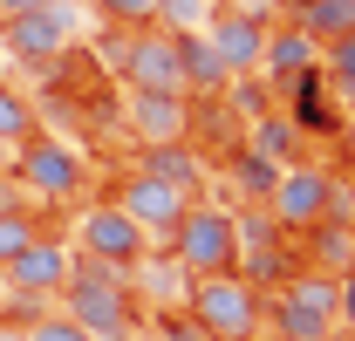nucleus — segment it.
Returning <instances> with one entry per match:
<instances>
[{
    "label": "nucleus",
    "mask_w": 355,
    "mask_h": 341,
    "mask_svg": "<svg viewBox=\"0 0 355 341\" xmlns=\"http://www.w3.org/2000/svg\"><path fill=\"white\" fill-rule=\"evenodd\" d=\"M62 314L69 321H83L96 341H137V328H144V300H137L130 273H116V266H96V259L76 253V266H69V280H62Z\"/></svg>",
    "instance_id": "obj_1"
},
{
    "label": "nucleus",
    "mask_w": 355,
    "mask_h": 341,
    "mask_svg": "<svg viewBox=\"0 0 355 341\" xmlns=\"http://www.w3.org/2000/svg\"><path fill=\"white\" fill-rule=\"evenodd\" d=\"M184 321L205 341H246L266 328V294L239 273H191L184 280Z\"/></svg>",
    "instance_id": "obj_2"
},
{
    "label": "nucleus",
    "mask_w": 355,
    "mask_h": 341,
    "mask_svg": "<svg viewBox=\"0 0 355 341\" xmlns=\"http://www.w3.org/2000/svg\"><path fill=\"white\" fill-rule=\"evenodd\" d=\"M7 177L21 184V198L35 205H69L76 191H83V177H89V157L76 150V143H62V137H21V157H7Z\"/></svg>",
    "instance_id": "obj_3"
},
{
    "label": "nucleus",
    "mask_w": 355,
    "mask_h": 341,
    "mask_svg": "<svg viewBox=\"0 0 355 341\" xmlns=\"http://www.w3.org/2000/svg\"><path fill=\"white\" fill-rule=\"evenodd\" d=\"M266 321H273V341L342 335V328H335V273L294 266V273H287V280L266 294Z\"/></svg>",
    "instance_id": "obj_4"
},
{
    "label": "nucleus",
    "mask_w": 355,
    "mask_h": 341,
    "mask_svg": "<svg viewBox=\"0 0 355 341\" xmlns=\"http://www.w3.org/2000/svg\"><path fill=\"white\" fill-rule=\"evenodd\" d=\"M232 259H239V232H232V212L225 205H184V218L171 225V266H184V280L191 273H232Z\"/></svg>",
    "instance_id": "obj_5"
},
{
    "label": "nucleus",
    "mask_w": 355,
    "mask_h": 341,
    "mask_svg": "<svg viewBox=\"0 0 355 341\" xmlns=\"http://www.w3.org/2000/svg\"><path fill=\"white\" fill-rule=\"evenodd\" d=\"M0 48L21 62V69H48L76 48V7L69 0H35L28 14L0 21Z\"/></svg>",
    "instance_id": "obj_6"
},
{
    "label": "nucleus",
    "mask_w": 355,
    "mask_h": 341,
    "mask_svg": "<svg viewBox=\"0 0 355 341\" xmlns=\"http://www.w3.org/2000/svg\"><path fill=\"white\" fill-rule=\"evenodd\" d=\"M76 232H83V259H96V266H116V273L150 266V232L116 205H83Z\"/></svg>",
    "instance_id": "obj_7"
},
{
    "label": "nucleus",
    "mask_w": 355,
    "mask_h": 341,
    "mask_svg": "<svg viewBox=\"0 0 355 341\" xmlns=\"http://www.w3.org/2000/svg\"><path fill=\"white\" fill-rule=\"evenodd\" d=\"M110 62H116V76L130 89H178L184 96V82H178V35H164L157 21L150 28H123L110 42Z\"/></svg>",
    "instance_id": "obj_8"
},
{
    "label": "nucleus",
    "mask_w": 355,
    "mask_h": 341,
    "mask_svg": "<svg viewBox=\"0 0 355 341\" xmlns=\"http://www.w3.org/2000/svg\"><path fill=\"white\" fill-rule=\"evenodd\" d=\"M69 266H76V253L62 246V239H28L21 253L0 266V280H7V294L14 300H28V307H48V300L62 294V280H69Z\"/></svg>",
    "instance_id": "obj_9"
},
{
    "label": "nucleus",
    "mask_w": 355,
    "mask_h": 341,
    "mask_svg": "<svg viewBox=\"0 0 355 341\" xmlns=\"http://www.w3.org/2000/svg\"><path fill=\"white\" fill-rule=\"evenodd\" d=\"M328 191H335V177L321 164H280V177H273V191H266V218L273 225H287V232H301V225H314V218H328Z\"/></svg>",
    "instance_id": "obj_10"
},
{
    "label": "nucleus",
    "mask_w": 355,
    "mask_h": 341,
    "mask_svg": "<svg viewBox=\"0 0 355 341\" xmlns=\"http://www.w3.org/2000/svg\"><path fill=\"white\" fill-rule=\"evenodd\" d=\"M110 205H116V212H130L150 239H171V225L184 218L191 198H184L178 184H164V177H150V170H130V177L116 184V198H110Z\"/></svg>",
    "instance_id": "obj_11"
},
{
    "label": "nucleus",
    "mask_w": 355,
    "mask_h": 341,
    "mask_svg": "<svg viewBox=\"0 0 355 341\" xmlns=\"http://www.w3.org/2000/svg\"><path fill=\"white\" fill-rule=\"evenodd\" d=\"M123 123H130L137 143H171V137L191 130V96H178V89H130Z\"/></svg>",
    "instance_id": "obj_12"
},
{
    "label": "nucleus",
    "mask_w": 355,
    "mask_h": 341,
    "mask_svg": "<svg viewBox=\"0 0 355 341\" xmlns=\"http://www.w3.org/2000/svg\"><path fill=\"white\" fill-rule=\"evenodd\" d=\"M205 42H212V55L225 62V76L239 82V76H253V69H260L266 21H260V14H246V7H219V14H212V28H205Z\"/></svg>",
    "instance_id": "obj_13"
},
{
    "label": "nucleus",
    "mask_w": 355,
    "mask_h": 341,
    "mask_svg": "<svg viewBox=\"0 0 355 341\" xmlns=\"http://www.w3.org/2000/svg\"><path fill=\"white\" fill-rule=\"evenodd\" d=\"M301 266V246H294V232H266V239H246L239 246V259H232V273L239 280H253L260 294H273L287 273Z\"/></svg>",
    "instance_id": "obj_14"
},
{
    "label": "nucleus",
    "mask_w": 355,
    "mask_h": 341,
    "mask_svg": "<svg viewBox=\"0 0 355 341\" xmlns=\"http://www.w3.org/2000/svg\"><path fill=\"white\" fill-rule=\"evenodd\" d=\"M260 69L273 76V82H294V76L321 69V42H314L308 28L280 21V28H266V42H260Z\"/></svg>",
    "instance_id": "obj_15"
},
{
    "label": "nucleus",
    "mask_w": 355,
    "mask_h": 341,
    "mask_svg": "<svg viewBox=\"0 0 355 341\" xmlns=\"http://www.w3.org/2000/svg\"><path fill=\"white\" fill-rule=\"evenodd\" d=\"M294 246H301V266L314 273H349L355 266V225L349 218H314L294 232Z\"/></svg>",
    "instance_id": "obj_16"
},
{
    "label": "nucleus",
    "mask_w": 355,
    "mask_h": 341,
    "mask_svg": "<svg viewBox=\"0 0 355 341\" xmlns=\"http://www.w3.org/2000/svg\"><path fill=\"white\" fill-rule=\"evenodd\" d=\"M137 170H150V177L178 184L184 198L205 191V164H198V150H191L184 137H171V143H137Z\"/></svg>",
    "instance_id": "obj_17"
},
{
    "label": "nucleus",
    "mask_w": 355,
    "mask_h": 341,
    "mask_svg": "<svg viewBox=\"0 0 355 341\" xmlns=\"http://www.w3.org/2000/svg\"><path fill=\"white\" fill-rule=\"evenodd\" d=\"M246 150H253V157H266V164H301V157H308V137H301V123H294V116L260 110V116H253V130H246Z\"/></svg>",
    "instance_id": "obj_18"
},
{
    "label": "nucleus",
    "mask_w": 355,
    "mask_h": 341,
    "mask_svg": "<svg viewBox=\"0 0 355 341\" xmlns=\"http://www.w3.org/2000/svg\"><path fill=\"white\" fill-rule=\"evenodd\" d=\"M178 82H184V96H191V103H198V96H219V89L232 82L205 35H178Z\"/></svg>",
    "instance_id": "obj_19"
},
{
    "label": "nucleus",
    "mask_w": 355,
    "mask_h": 341,
    "mask_svg": "<svg viewBox=\"0 0 355 341\" xmlns=\"http://www.w3.org/2000/svg\"><path fill=\"white\" fill-rule=\"evenodd\" d=\"M294 28H308L314 42H335L355 28V0H301L294 7Z\"/></svg>",
    "instance_id": "obj_20"
},
{
    "label": "nucleus",
    "mask_w": 355,
    "mask_h": 341,
    "mask_svg": "<svg viewBox=\"0 0 355 341\" xmlns=\"http://www.w3.org/2000/svg\"><path fill=\"white\" fill-rule=\"evenodd\" d=\"M273 177H280V164H266V157H253V150H239V157L225 164V184H232V191H239L246 205H266Z\"/></svg>",
    "instance_id": "obj_21"
},
{
    "label": "nucleus",
    "mask_w": 355,
    "mask_h": 341,
    "mask_svg": "<svg viewBox=\"0 0 355 341\" xmlns=\"http://www.w3.org/2000/svg\"><path fill=\"white\" fill-rule=\"evenodd\" d=\"M219 14V0H157V28L164 35H205Z\"/></svg>",
    "instance_id": "obj_22"
},
{
    "label": "nucleus",
    "mask_w": 355,
    "mask_h": 341,
    "mask_svg": "<svg viewBox=\"0 0 355 341\" xmlns=\"http://www.w3.org/2000/svg\"><path fill=\"white\" fill-rule=\"evenodd\" d=\"M21 137H35V103L0 82V143H21Z\"/></svg>",
    "instance_id": "obj_23"
},
{
    "label": "nucleus",
    "mask_w": 355,
    "mask_h": 341,
    "mask_svg": "<svg viewBox=\"0 0 355 341\" xmlns=\"http://www.w3.org/2000/svg\"><path fill=\"white\" fill-rule=\"evenodd\" d=\"M28 239H42V218L28 212V205H14V212H0V266L21 253Z\"/></svg>",
    "instance_id": "obj_24"
},
{
    "label": "nucleus",
    "mask_w": 355,
    "mask_h": 341,
    "mask_svg": "<svg viewBox=\"0 0 355 341\" xmlns=\"http://www.w3.org/2000/svg\"><path fill=\"white\" fill-rule=\"evenodd\" d=\"M110 28H150L157 21V0H89Z\"/></svg>",
    "instance_id": "obj_25"
},
{
    "label": "nucleus",
    "mask_w": 355,
    "mask_h": 341,
    "mask_svg": "<svg viewBox=\"0 0 355 341\" xmlns=\"http://www.w3.org/2000/svg\"><path fill=\"white\" fill-rule=\"evenodd\" d=\"M28 341H96L83 321H69V314H35L28 321Z\"/></svg>",
    "instance_id": "obj_26"
},
{
    "label": "nucleus",
    "mask_w": 355,
    "mask_h": 341,
    "mask_svg": "<svg viewBox=\"0 0 355 341\" xmlns=\"http://www.w3.org/2000/svg\"><path fill=\"white\" fill-rule=\"evenodd\" d=\"M321 76H355V28L335 35V42H321Z\"/></svg>",
    "instance_id": "obj_27"
},
{
    "label": "nucleus",
    "mask_w": 355,
    "mask_h": 341,
    "mask_svg": "<svg viewBox=\"0 0 355 341\" xmlns=\"http://www.w3.org/2000/svg\"><path fill=\"white\" fill-rule=\"evenodd\" d=\"M335 328H355V266L335 273Z\"/></svg>",
    "instance_id": "obj_28"
},
{
    "label": "nucleus",
    "mask_w": 355,
    "mask_h": 341,
    "mask_svg": "<svg viewBox=\"0 0 355 341\" xmlns=\"http://www.w3.org/2000/svg\"><path fill=\"white\" fill-rule=\"evenodd\" d=\"M157 341H205V335H198L184 314H164V321H157Z\"/></svg>",
    "instance_id": "obj_29"
},
{
    "label": "nucleus",
    "mask_w": 355,
    "mask_h": 341,
    "mask_svg": "<svg viewBox=\"0 0 355 341\" xmlns=\"http://www.w3.org/2000/svg\"><path fill=\"white\" fill-rule=\"evenodd\" d=\"M328 82H335V103H342V110H355V76H328Z\"/></svg>",
    "instance_id": "obj_30"
},
{
    "label": "nucleus",
    "mask_w": 355,
    "mask_h": 341,
    "mask_svg": "<svg viewBox=\"0 0 355 341\" xmlns=\"http://www.w3.org/2000/svg\"><path fill=\"white\" fill-rule=\"evenodd\" d=\"M342 130H349V143H355V110H342Z\"/></svg>",
    "instance_id": "obj_31"
},
{
    "label": "nucleus",
    "mask_w": 355,
    "mask_h": 341,
    "mask_svg": "<svg viewBox=\"0 0 355 341\" xmlns=\"http://www.w3.org/2000/svg\"><path fill=\"white\" fill-rule=\"evenodd\" d=\"M0 177H7V143H0Z\"/></svg>",
    "instance_id": "obj_32"
},
{
    "label": "nucleus",
    "mask_w": 355,
    "mask_h": 341,
    "mask_svg": "<svg viewBox=\"0 0 355 341\" xmlns=\"http://www.w3.org/2000/svg\"><path fill=\"white\" fill-rule=\"evenodd\" d=\"M308 341H342V335H308Z\"/></svg>",
    "instance_id": "obj_33"
},
{
    "label": "nucleus",
    "mask_w": 355,
    "mask_h": 341,
    "mask_svg": "<svg viewBox=\"0 0 355 341\" xmlns=\"http://www.w3.org/2000/svg\"><path fill=\"white\" fill-rule=\"evenodd\" d=\"M246 341H273V335H246Z\"/></svg>",
    "instance_id": "obj_34"
},
{
    "label": "nucleus",
    "mask_w": 355,
    "mask_h": 341,
    "mask_svg": "<svg viewBox=\"0 0 355 341\" xmlns=\"http://www.w3.org/2000/svg\"><path fill=\"white\" fill-rule=\"evenodd\" d=\"M349 198H355V184H349Z\"/></svg>",
    "instance_id": "obj_35"
}]
</instances>
